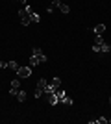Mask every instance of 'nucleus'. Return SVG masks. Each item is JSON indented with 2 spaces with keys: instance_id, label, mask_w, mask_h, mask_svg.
I'll return each instance as SVG.
<instances>
[{
  "instance_id": "1",
  "label": "nucleus",
  "mask_w": 111,
  "mask_h": 124,
  "mask_svg": "<svg viewBox=\"0 0 111 124\" xmlns=\"http://www.w3.org/2000/svg\"><path fill=\"white\" fill-rule=\"evenodd\" d=\"M15 72H17V78H21V80L22 78H30L32 76V67H19Z\"/></svg>"
},
{
  "instance_id": "2",
  "label": "nucleus",
  "mask_w": 111,
  "mask_h": 124,
  "mask_svg": "<svg viewBox=\"0 0 111 124\" xmlns=\"http://www.w3.org/2000/svg\"><path fill=\"white\" fill-rule=\"evenodd\" d=\"M21 91V78H15V80H11V89H9V94H15Z\"/></svg>"
},
{
  "instance_id": "3",
  "label": "nucleus",
  "mask_w": 111,
  "mask_h": 124,
  "mask_svg": "<svg viewBox=\"0 0 111 124\" xmlns=\"http://www.w3.org/2000/svg\"><path fill=\"white\" fill-rule=\"evenodd\" d=\"M19 17H21L22 26H28L30 22H32V19H30V15L26 13V9H24V8H22V9H19Z\"/></svg>"
},
{
  "instance_id": "4",
  "label": "nucleus",
  "mask_w": 111,
  "mask_h": 124,
  "mask_svg": "<svg viewBox=\"0 0 111 124\" xmlns=\"http://www.w3.org/2000/svg\"><path fill=\"white\" fill-rule=\"evenodd\" d=\"M32 56H37L39 59H41V63H44V61L48 59V57L44 56V54H43V50H41V48H37V46H35V48L32 50Z\"/></svg>"
},
{
  "instance_id": "5",
  "label": "nucleus",
  "mask_w": 111,
  "mask_h": 124,
  "mask_svg": "<svg viewBox=\"0 0 111 124\" xmlns=\"http://www.w3.org/2000/svg\"><path fill=\"white\" fill-rule=\"evenodd\" d=\"M46 98H48V104H50V106H56V104H59V98H58V94H56V93H48V94H46Z\"/></svg>"
},
{
  "instance_id": "6",
  "label": "nucleus",
  "mask_w": 111,
  "mask_h": 124,
  "mask_svg": "<svg viewBox=\"0 0 111 124\" xmlns=\"http://www.w3.org/2000/svg\"><path fill=\"white\" fill-rule=\"evenodd\" d=\"M93 31H95L96 35H102V33L106 31V24H102V22H100V24H96L95 28H93Z\"/></svg>"
},
{
  "instance_id": "7",
  "label": "nucleus",
  "mask_w": 111,
  "mask_h": 124,
  "mask_svg": "<svg viewBox=\"0 0 111 124\" xmlns=\"http://www.w3.org/2000/svg\"><path fill=\"white\" fill-rule=\"evenodd\" d=\"M48 85V82L44 80V78H39V82H37V89H43L44 91V87Z\"/></svg>"
},
{
  "instance_id": "8",
  "label": "nucleus",
  "mask_w": 111,
  "mask_h": 124,
  "mask_svg": "<svg viewBox=\"0 0 111 124\" xmlns=\"http://www.w3.org/2000/svg\"><path fill=\"white\" fill-rule=\"evenodd\" d=\"M50 83H52V85H54L56 89H59V87H61V78H58V76H56V78H52V80H50Z\"/></svg>"
},
{
  "instance_id": "9",
  "label": "nucleus",
  "mask_w": 111,
  "mask_h": 124,
  "mask_svg": "<svg viewBox=\"0 0 111 124\" xmlns=\"http://www.w3.org/2000/svg\"><path fill=\"white\" fill-rule=\"evenodd\" d=\"M39 63H41V59H39L37 56H32V57H30V67H35V65H39Z\"/></svg>"
},
{
  "instance_id": "10",
  "label": "nucleus",
  "mask_w": 111,
  "mask_h": 124,
  "mask_svg": "<svg viewBox=\"0 0 111 124\" xmlns=\"http://www.w3.org/2000/svg\"><path fill=\"white\" fill-rule=\"evenodd\" d=\"M17 100H19V102H24V100H26V91H19V93H17Z\"/></svg>"
},
{
  "instance_id": "11",
  "label": "nucleus",
  "mask_w": 111,
  "mask_h": 124,
  "mask_svg": "<svg viewBox=\"0 0 111 124\" xmlns=\"http://www.w3.org/2000/svg\"><path fill=\"white\" fill-rule=\"evenodd\" d=\"M59 11H61V13H63V15H67V13H69L70 11V8L67 4H63V2H61V6H59Z\"/></svg>"
},
{
  "instance_id": "12",
  "label": "nucleus",
  "mask_w": 111,
  "mask_h": 124,
  "mask_svg": "<svg viewBox=\"0 0 111 124\" xmlns=\"http://www.w3.org/2000/svg\"><path fill=\"white\" fill-rule=\"evenodd\" d=\"M56 94H58L59 102H63V98H65V96H67V94H65V91H63V89H58V91H56Z\"/></svg>"
},
{
  "instance_id": "13",
  "label": "nucleus",
  "mask_w": 111,
  "mask_h": 124,
  "mask_svg": "<svg viewBox=\"0 0 111 124\" xmlns=\"http://www.w3.org/2000/svg\"><path fill=\"white\" fill-rule=\"evenodd\" d=\"M7 67H9V69H13V70H17V69L21 67V65H19L17 61H13V59H11V61H7Z\"/></svg>"
},
{
  "instance_id": "14",
  "label": "nucleus",
  "mask_w": 111,
  "mask_h": 124,
  "mask_svg": "<svg viewBox=\"0 0 111 124\" xmlns=\"http://www.w3.org/2000/svg\"><path fill=\"white\" fill-rule=\"evenodd\" d=\"M104 43H106V41H104V37L95 33V45H104Z\"/></svg>"
},
{
  "instance_id": "15",
  "label": "nucleus",
  "mask_w": 111,
  "mask_h": 124,
  "mask_svg": "<svg viewBox=\"0 0 111 124\" xmlns=\"http://www.w3.org/2000/svg\"><path fill=\"white\" fill-rule=\"evenodd\" d=\"M30 19H32V22H39V21H41V17H39V15H37V13H35V11H33V13H32V15H30Z\"/></svg>"
},
{
  "instance_id": "16",
  "label": "nucleus",
  "mask_w": 111,
  "mask_h": 124,
  "mask_svg": "<svg viewBox=\"0 0 111 124\" xmlns=\"http://www.w3.org/2000/svg\"><path fill=\"white\" fill-rule=\"evenodd\" d=\"M109 50H111V46L107 45V43H104V45L100 46V52H109Z\"/></svg>"
},
{
  "instance_id": "17",
  "label": "nucleus",
  "mask_w": 111,
  "mask_h": 124,
  "mask_svg": "<svg viewBox=\"0 0 111 124\" xmlns=\"http://www.w3.org/2000/svg\"><path fill=\"white\" fill-rule=\"evenodd\" d=\"M50 6L56 9V8H59V6H61V0H52V4H50Z\"/></svg>"
},
{
  "instance_id": "18",
  "label": "nucleus",
  "mask_w": 111,
  "mask_h": 124,
  "mask_svg": "<svg viewBox=\"0 0 111 124\" xmlns=\"http://www.w3.org/2000/svg\"><path fill=\"white\" fill-rule=\"evenodd\" d=\"M63 104H67V106H72V98H70V96H65V98H63Z\"/></svg>"
},
{
  "instance_id": "19",
  "label": "nucleus",
  "mask_w": 111,
  "mask_h": 124,
  "mask_svg": "<svg viewBox=\"0 0 111 124\" xmlns=\"http://www.w3.org/2000/svg\"><path fill=\"white\" fill-rule=\"evenodd\" d=\"M24 9H26L28 15H32V13H33V8H32V6H28V4H26V8H24Z\"/></svg>"
},
{
  "instance_id": "20",
  "label": "nucleus",
  "mask_w": 111,
  "mask_h": 124,
  "mask_svg": "<svg viewBox=\"0 0 111 124\" xmlns=\"http://www.w3.org/2000/svg\"><path fill=\"white\" fill-rule=\"evenodd\" d=\"M100 46H102V45H93V50H95V52H100Z\"/></svg>"
},
{
  "instance_id": "21",
  "label": "nucleus",
  "mask_w": 111,
  "mask_h": 124,
  "mask_svg": "<svg viewBox=\"0 0 111 124\" xmlns=\"http://www.w3.org/2000/svg\"><path fill=\"white\" fill-rule=\"evenodd\" d=\"M19 2H24V4H26V0H19Z\"/></svg>"
},
{
  "instance_id": "22",
  "label": "nucleus",
  "mask_w": 111,
  "mask_h": 124,
  "mask_svg": "<svg viewBox=\"0 0 111 124\" xmlns=\"http://www.w3.org/2000/svg\"><path fill=\"white\" fill-rule=\"evenodd\" d=\"M107 122H109V124H111V119H107Z\"/></svg>"
}]
</instances>
